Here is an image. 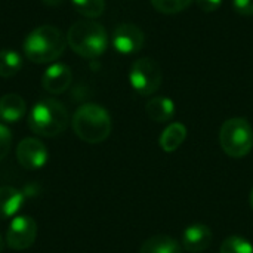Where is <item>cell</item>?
Returning a JSON list of instances; mask_svg holds the SVG:
<instances>
[{
  "mask_svg": "<svg viewBox=\"0 0 253 253\" xmlns=\"http://www.w3.org/2000/svg\"><path fill=\"white\" fill-rule=\"evenodd\" d=\"M24 55L31 62L47 64L58 59L65 47L67 37L58 27L40 25L34 28L24 40Z\"/></svg>",
  "mask_w": 253,
  "mask_h": 253,
  "instance_id": "obj_1",
  "label": "cell"
},
{
  "mask_svg": "<svg viewBox=\"0 0 253 253\" xmlns=\"http://www.w3.org/2000/svg\"><path fill=\"white\" fill-rule=\"evenodd\" d=\"M71 126L77 138L87 144L104 142L113 127L108 111L98 104L80 105L73 116Z\"/></svg>",
  "mask_w": 253,
  "mask_h": 253,
  "instance_id": "obj_2",
  "label": "cell"
},
{
  "mask_svg": "<svg viewBox=\"0 0 253 253\" xmlns=\"http://www.w3.org/2000/svg\"><path fill=\"white\" fill-rule=\"evenodd\" d=\"M67 44L82 58L93 59L101 56L108 46L107 30L92 19L74 22L67 31Z\"/></svg>",
  "mask_w": 253,
  "mask_h": 253,
  "instance_id": "obj_3",
  "label": "cell"
},
{
  "mask_svg": "<svg viewBox=\"0 0 253 253\" xmlns=\"http://www.w3.org/2000/svg\"><path fill=\"white\" fill-rule=\"evenodd\" d=\"M68 122V111L64 104L52 98L39 101L28 116V127L31 132L44 138L61 135L67 129Z\"/></svg>",
  "mask_w": 253,
  "mask_h": 253,
  "instance_id": "obj_4",
  "label": "cell"
},
{
  "mask_svg": "<svg viewBox=\"0 0 253 253\" xmlns=\"http://www.w3.org/2000/svg\"><path fill=\"white\" fill-rule=\"evenodd\" d=\"M219 144L224 153L233 159L248 156L253 148V129L243 117L228 119L219 130Z\"/></svg>",
  "mask_w": 253,
  "mask_h": 253,
  "instance_id": "obj_5",
  "label": "cell"
},
{
  "mask_svg": "<svg viewBox=\"0 0 253 253\" xmlns=\"http://www.w3.org/2000/svg\"><path fill=\"white\" fill-rule=\"evenodd\" d=\"M129 82L135 92L142 96L153 95L162 84V71L156 61L151 58L136 59L129 73Z\"/></svg>",
  "mask_w": 253,
  "mask_h": 253,
  "instance_id": "obj_6",
  "label": "cell"
},
{
  "mask_svg": "<svg viewBox=\"0 0 253 253\" xmlns=\"http://www.w3.org/2000/svg\"><path fill=\"white\" fill-rule=\"evenodd\" d=\"M37 239V224L28 215L15 216L6 233V245L12 251H25L34 245Z\"/></svg>",
  "mask_w": 253,
  "mask_h": 253,
  "instance_id": "obj_7",
  "label": "cell"
},
{
  "mask_svg": "<svg viewBox=\"0 0 253 253\" xmlns=\"http://www.w3.org/2000/svg\"><path fill=\"white\" fill-rule=\"evenodd\" d=\"M47 148L37 138H24L16 147L18 163L25 170H39L47 163Z\"/></svg>",
  "mask_w": 253,
  "mask_h": 253,
  "instance_id": "obj_8",
  "label": "cell"
},
{
  "mask_svg": "<svg viewBox=\"0 0 253 253\" xmlns=\"http://www.w3.org/2000/svg\"><path fill=\"white\" fill-rule=\"evenodd\" d=\"M144 43H145V34L135 24L123 22V24L117 25L113 33L114 49L125 55L139 52L142 49Z\"/></svg>",
  "mask_w": 253,
  "mask_h": 253,
  "instance_id": "obj_9",
  "label": "cell"
},
{
  "mask_svg": "<svg viewBox=\"0 0 253 253\" xmlns=\"http://www.w3.org/2000/svg\"><path fill=\"white\" fill-rule=\"evenodd\" d=\"M71 80L73 74L70 67H67L65 64H52L42 76V86L46 92L52 95H59L70 87Z\"/></svg>",
  "mask_w": 253,
  "mask_h": 253,
  "instance_id": "obj_10",
  "label": "cell"
},
{
  "mask_svg": "<svg viewBox=\"0 0 253 253\" xmlns=\"http://www.w3.org/2000/svg\"><path fill=\"white\" fill-rule=\"evenodd\" d=\"M213 240L212 230L205 224H193L182 233V248L190 253L206 251Z\"/></svg>",
  "mask_w": 253,
  "mask_h": 253,
  "instance_id": "obj_11",
  "label": "cell"
},
{
  "mask_svg": "<svg viewBox=\"0 0 253 253\" xmlns=\"http://www.w3.org/2000/svg\"><path fill=\"white\" fill-rule=\"evenodd\" d=\"M27 105L22 96L18 93H6L0 98V120L6 123H15L24 117Z\"/></svg>",
  "mask_w": 253,
  "mask_h": 253,
  "instance_id": "obj_12",
  "label": "cell"
},
{
  "mask_svg": "<svg viewBox=\"0 0 253 253\" xmlns=\"http://www.w3.org/2000/svg\"><path fill=\"white\" fill-rule=\"evenodd\" d=\"M145 113L153 122L166 123L175 114V104L172 99H169L166 96H156L147 102Z\"/></svg>",
  "mask_w": 253,
  "mask_h": 253,
  "instance_id": "obj_13",
  "label": "cell"
},
{
  "mask_svg": "<svg viewBox=\"0 0 253 253\" xmlns=\"http://www.w3.org/2000/svg\"><path fill=\"white\" fill-rule=\"evenodd\" d=\"M24 203V194L15 187H0V219L13 216Z\"/></svg>",
  "mask_w": 253,
  "mask_h": 253,
  "instance_id": "obj_14",
  "label": "cell"
},
{
  "mask_svg": "<svg viewBox=\"0 0 253 253\" xmlns=\"http://www.w3.org/2000/svg\"><path fill=\"white\" fill-rule=\"evenodd\" d=\"M139 253H182V245L170 236H153L147 239Z\"/></svg>",
  "mask_w": 253,
  "mask_h": 253,
  "instance_id": "obj_15",
  "label": "cell"
},
{
  "mask_svg": "<svg viewBox=\"0 0 253 253\" xmlns=\"http://www.w3.org/2000/svg\"><path fill=\"white\" fill-rule=\"evenodd\" d=\"M185 138L187 127L182 123H172L162 132L159 144L165 153H173L184 144Z\"/></svg>",
  "mask_w": 253,
  "mask_h": 253,
  "instance_id": "obj_16",
  "label": "cell"
},
{
  "mask_svg": "<svg viewBox=\"0 0 253 253\" xmlns=\"http://www.w3.org/2000/svg\"><path fill=\"white\" fill-rule=\"evenodd\" d=\"M22 67L21 55L10 49L0 50V77L7 79L15 76Z\"/></svg>",
  "mask_w": 253,
  "mask_h": 253,
  "instance_id": "obj_17",
  "label": "cell"
},
{
  "mask_svg": "<svg viewBox=\"0 0 253 253\" xmlns=\"http://www.w3.org/2000/svg\"><path fill=\"white\" fill-rule=\"evenodd\" d=\"M71 1H73L74 9L80 15H83L89 19L101 16L105 9L104 0H71Z\"/></svg>",
  "mask_w": 253,
  "mask_h": 253,
  "instance_id": "obj_18",
  "label": "cell"
},
{
  "mask_svg": "<svg viewBox=\"0 0 253 253\" xmlns=\"http://www.w3.org/2000/svg\"><path fill=\"white\" fill-rule=\"evenodd\" d=\"M219 253H253V246L240 236H230L222 242Z\"/></svg>",
  "mask_w": 253,
  "mask_h": 253,
  "instance_id": "obj_19",
  "label": "cell"
},
{
  "mask_svg": "<svg viewBox=\"0 0 253 253\" xmlns=\"http://www.w3.org/2000/svg\"><path fill=\"white\" fill-rule=\"evenodd\" d=\"M193 0H151L153 7L165 15H175L185 10Z\"/></svg>",
  "mask_w": 253,
  "mask_h": 253,
  "instance_id": "obj_20",
  "label": "cell"
},
{
  "mask_svg": "<svg viewBox=\"0 0 253 253\" xmlns=\"http://www.w3.org/2000/svg\"><path fill=\"white\" fill-rule=\"evenodd\" d=\"M12 147V133L10 130L0 123V162L9 154Z\"/></svg>",
  "mask_w": 253,
  "mask_h": 253,
  "instance_id": "obj_21",
  "label": "cell"
},
{
  "mask_svg": "<svg viewBox=\"0 0 253 253\" xmlns=\"http://www.w3.org/2000/svg\"><path fill=\"white\" fill-rule=\"evenodd\" d=\"M233 7L240 15H253V0H233Z\"/></svg>",
  "mask_w": 253,
  "mask_h": 253,
  "instance_id": "obj_22",
  "label": "cell"
},
{
  "mask_svg": "<svg viewBox=\"0 0 253 253\" xmlns=\"http://www.w3.org/2000/svg\"><path fill=\"white\" fill-rule=\"evenodd\" d=\"M196 3L203 12H215L221 7L222 0H196Z\"/></svg>",
  "mask_w": 253,
  "mask_h": 253,
  "instance_id": "obj_23",
  "label": "cell"
},
{
  "mask_svg": "<svg viewBox=\"0 0 253 253\" xmlns=\"http://www.w3.org/2000/svg\"><path fill=\"white\" fill-rule=\"evenodd\" d=\"M42 1H43V4L50 6V7H56L64 3V0H42Z\"/></svg>",
  "mask_w": 253,
  "mask_h": 253,
  "instance_id": "obj_24",
  "label": "cell"
},
{
  "mask_svg": "<svg viewBox=\"0 0 253 253\" xmlns=\"http://www.w3.org/2000/svg\"><path fill=\"white\" fill-rule=\"evenodd\" d=\"M4 245H6V240H3L1 234H0V253L4 251Z\"/></svg>",
  "mask_w": 253,
  "mask_h": 253,
  "instance_id": "obj_25",
  "label": "cell"
},
{
  "mask_svg": "<svg viewBox=\"0 0 253 253\" xmlns=\"http://www.w3.org/2000/svg\"><path fill=\"white\" fill-rule=\"evenodd\" d=\"M249 202H251V206H252V209H253V188H252V191H251V197H249Z\"/></svg>",
  "mask_w": 253,
  "mask_h": 253,
  "instance_id": "obj_26",
  "label": "cell"
}]
</instances>
